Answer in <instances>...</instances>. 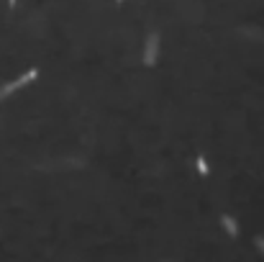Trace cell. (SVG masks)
<instances>
[{
  "label": "cell",
  "instance_id": "6da1fadb",
  "mask_svg": "<svg viewBox=\"0 0 264 262\" xmlns=\"http://www.w3.org/2000/svg\"><path fill=\"white\" fill-rule=\"evenodd\" d=\"M36 77H39V70H36V67H33V70H28V72H24V75H21V77H16L13 83H8V85H3V87H0V100H5L8 95H13V93H16L18 87H24V85L33 83V80H36Z\"/></svg>",
  "mask_w": 264,
  "mask_h": 262
},
{
  "label": "cell",
  "instance_id": "7a4b0ae2",
  "mask_svg": "<svg viewBox=\"0 0 264 262\" xmlns=\"http://www.w3.org/2000/svg\"><path fill=\"white\" fill-rule=\"evenodd\" d=\"M157 57H159V33L152 31L146 36V44H144V64L146 67H154L157 64Z\"/></svg>",
  "mask_w": 264,
  "mask_h": 262
},
{
  "label": "cell",
  "instance_id": "3957f363",
  "mask_svg": "<svg viewBox=\"0 0 264 262\" xmlns=\"http://www.w3.org/2000/svg\"><path fill=\"white\" fill-rule=\"evenodd\" d=\"M221 221H223V229H226L228 234H231V236H238V226H236V221L231 219V216L223 213V216H221Z\"/></svg>",
  "mask_w": 264,
  "mask_h": 262
},
{
  "label": "cell",
  "instance_id": "277c9868",
  "mask_svg": "<svg viewBox=\"0 0 264 262\" xmlns=\"http://www.w3.org/2000/svg\"><path fill=\"white\" fill-rule=\"evenodd\" d=\"M195 165H198L200 175H208V162H205V157H198V159H195Z\"/></svg>",
  "mask_w": 264,
  "mask_h": 262
},
{
  "label": "cell",
  "instance_id": "5b68a950",
  "mask_svg": "<svg viewBox=\"0 0 264 262\" xmlns=\"http://www.w3.org/2000/svg\"><path fill=\"white\" fill-rule=\"evenodd\" d=\"M254 242H257V247H259V252L264 255V236H257V239H254Z\"/></svg>",
  "mask_w": 264,
  "mask_h": 262
},
{
  "label": "cell",
  "instance_id": "8992f818",
  "mask_svg": "<svg viewBox=\"0 0 264 262\" xmlns=\"http://www.w3.org/2000/svg\"><path fill=\"white\" fill-rule=\"evenodd\" d=\"M16 5H18V0H8V8H10V10H13Z\"/></svg>",
  "mask_w": 264,
  "mask_h": 262
},
{
  "label": "cell",
  "instance_id": "52a82bcc",
  "mask_svg": "<svg viewBox=\"0 0 264 262\" xmlns=\"http://www.w3.org/2000/svg\"><path fill=\"white\" fill-rule=\"evenodd\" d=\"M118 3H123V0H118Z\"/></svg>",
  "mask_w": 264,
  "mask_h": 262
}]
</instances>
